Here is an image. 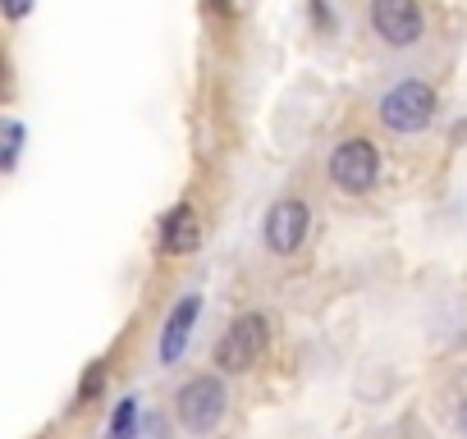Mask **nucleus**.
I'll list each match as a JSON object with an SVG mask.
<instances>
[{
    "label": "nucleus",
    "instance_id": "1",
    "mask_svg": "<svg viewBox=\"0 0 467 439\" xmlns=\"http://www.w3.org/2000/svg\"><path fill=\"white\" fill-rule=\"evenodd\" d=\"M224 412H229V389H224V380L211 375V371L183 380L179 393H174V421H179V430L192 434V439L215 434V430L224 425Z\"/></svg>",
    "mask_w": 467,
    "mask_h": 439
},
{
    "label": "nucleus",
    "instance_id": "2",
    "mask_svg": "<svg viewBox=\"0 0 467 439\" xmlns=\"http://www.w3.org/2000/svg\"><path fill=\"white\" fill-rule=\"evenodd\" d=\"M266 343H271V321H266L262 311H244V316H234L229 330L220 334V343H215V366H220L224 375H244V371H253V366L262 362Z\"/></svg>",
    "mask_w": 467,
    "mask_h": 439
},
{
    "label": "nucleus",
    "instance_id": "3",
    "mask_svg": "<svg viewBox=\"0 0 467 439\" xmlns=\"http://www.w3.org/2000/svg\"><path fill=\"white\" fill-rule=\"evenodd\" d=\"M435 110H440V97H435V87L421 83V78H403V83H394V87L380 97V124H385L389 133H403V138L431 128Z\"/></svg>",
    "mask_w": 467,
    "mask_h": 439
},
{
    "label": "nucleus",
    "instance_id": "4",
    "mask_svg": "<svg viewBox=\"0 0 467 439\" xmlns=\"http://www.w3.org/2000/svg\"><path fill=\"white\" fill-rule=\"evenodd\" d=\"M330 179H335L339 192H353V197L371 192L376 179H380V151H376V142L371 138H344L330 151Z\"/></svg>",
    "mask_w": 467,
    "mask_h": 439
},
{
    "label": "nucleus",
    "instance_id": "5",
    "mask_svg": "<svg viewBox=\"0 0 467 439\" xmlns=\"http://www.w3.org/2000/svg\"><path fill=\"white\" fill-rule=\"evenodd\" d=\"M371 28L385 46H417L421 33H426V19H421V5L417 0H371Z\"/></svg>",
    "mask_w": 467,
    "mask_h": 439
},
{
    "label": "nucleus",
    "instance_id": "6",
    "mask_svg": "<svg viewBox=\"0 0 467 439\" xmlns=\"http://www.w3.org/2000/svg\"><path fill=\"white\" fill-rule=\"evenodd\" d=\"M307 225H312V210L303 197H280L271 210H266V248L280 252V257H294L307 239Z\"/></svg>",
    "mask_w": 467,
    "mask_h": 439
},
{
    "label": "nucleus",
    "instance_id": "7",
    "mask_svg": "<svg viewBox=\"0 0 467 439\" xmlns=\"http://www.w3.org/2000/svg\"><path fill=\"white\" fill-rule=\"evenodd\" d=\"M197 311H202V298L188 293L174 302V311L165 316V330H161V366H179L188 339H192V325H197Z\"/></svg>",
    "mask_w": 467,
    "mask_h": 439
},
{
    "label": "nucleus",
    "instance_id": "8",
    "mask_svg": "<svg viewBox=\"0 0 467 439\" xmlns=\"http://www.w3.org/2000/svg\"><path fill=\"white\" fill-rule=\"evenodd\" d=\"M202 243V230H197V215H192V206L188 201H179L165 220H161V252H170V257H183V252H192Z\"/></svg>",
    "mask_w": 467,
    "mask_h": 439
},
{
    "label": "nucleus",
    "instance_id": "9",
    "mask_svg": "<svg viewBox=\"0 0 467 439\" xmlns=\"http://www.w3.org/2000/svg\"><path fill=\"white\" fill-rule=\"evenodd\" d=\"M138 425H142V403L129 393V398L115 403V416H110V425H106V439H133Z\"/></svg>",
    "mask_w": 467,
    "mask_h": 439
},
{
    "label": "nucleus",
    "instance_id": "10",
    "mask_svg": "<svg viewBox=\"0 0 467 439\" xmlns=\"http://www.w3.org/2000/svg\"><path fill=\"white\" fill-rule=\"evenodd\" d=\"M24 151V124L19 119H0V169H15Z\"/></svg>",
    "mask_w": 467,
    "mask_h": 439
},
{
    "label": "nucleus",
    "instance_id": "11",
    "mask_svg": "<svg viewBox=\"0 0 467 439\" xmlns=\"http://www.w3.org/2000/svg\"><path fill=\"white\" fill-rule=\"evenodd\" d=\"M101 384H106V366L97 362L88 375H83V384H78V403H88V398H97L101 393Z\"/></svg>",
    "mask_w": 467,
    "mask_h": 439
},
{
    "label": "nucleus",
    "instance_id": "12",
    "mask_svg": "<svg viewBox=\"0 0 467 439\" xmlns=\"http://www.w3.org/2000/svg\"><path fill=\"white\" fill-rule=\"evenodd\" d=\"M33 5H37V0H0V15H5V19H28Z\"/></svg>",
    "mask_w": 467,
    "mask_h": 439
},
{
    "label": "nucleus",
    "instance_id": "13",
    "mask_svg": "<svg viewBox=\"0 0 467 439\" xmlns=\"http://www.w3.org/2000/svg\"><path fill=\"white\" fill-rule=\"evenodd\" d=\"M133 439H165V421L161 416H142V425H138Z\"/></svg>",
    "mask_w": 467,
    "mask_h": 439
},
{
    "label": "nucleus",
    "instance_id": "14",
    "mask_svg": "<svg viewBox=\"0 0 467 439\" xmlns=\"http://www.w3.org/2000/svg\"><path fill=\"white\" fill-rule=\"evenodd\" d=\"M453 425H458V430H462V434H467V398H462V403H458V412H453Z\"/></svg>",
    "mask_w": 467,
    "mask_h": 439
},
{
    "label": "nucleus",
    "instance_id": "15",
    "mask_svg": "<svg viewBox=\"0 0 467 439\" xmlns=\"http://www.w3.org/2000/svg\"><path fill=\"white\" fill-rule=\"evenodd\" d=\"M206 5H211L215 15H229V0H206Z\"/></svg>",
    "mask_w": 467,
    "mask_h": 439
},
{
    "label": "nucleus",
    "instance_id": "16",
    "mask_svg": "<svg viewBox=\"0 0 467 439\" xmlns=\"http://www.w3.org/2000/svg\"><path fill=\"white\" fill-rule=\"evenodd\" d=\"M0 97H5V56H0Z\"/></svg>",
    "mask_w": 467,
    "mask_h": 439
},
{
    "label": "nucleus",
    "instance_id": "17",
    "mask_svg": "<svg viewBox=\"0 0 467 439\" xmlns=\"http://www.w3.org/2000/svg\"><path fill=\"white\" fill-rule=\"evenodd\" d=\"M399 439H412V434H399Z\"/></svg>",
    "mask_w": 467,
    "mask_h": 439
}]
</instances>
